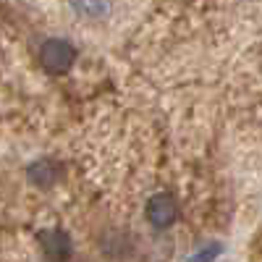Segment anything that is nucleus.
<instances>
[{"label": "nucleus", "instance_id": "1", "mask_svg": "<svg viewBox=\"0 0 262 262\" xmlns=\"http://www.w3.org/2000/svg\"><path fill=\"white\" fill-rule=\"evenodd\" d=\"M74 60H76V48L71 45L69 39L53 37V39L42 42V48H39V66L48 74H53V76L66 74L74 66Z\"/></svg>", "mask_w": 262, "mask_h": 262}, {"label": "nucleus", "instance_id": "2", "mask_svg": "<svg viewBox=\"0 0 262 262\" xmlns=\"http://www.w3.org/2000/svg\"><path fill=\"white\" fill-rule=\"evenodd\" d=\"M179 217V205L170 194H155L149 196L147 202V221L155 226V228H168L176 223Z\"/></svg>", "mask_w": 262, "mask_h": 262}, {"label": "nucleus", "instance_id": "3", "mask_svg": "<svg viewBox=\"0 0 262 262\" xmlns=\"http://www.w3.org/2000/svg\"><path fill=\"white\" fill-rule=\"evenodd\" d=\"M39 247H42V252H45L48 262H66L71 257V238L60 228L42 231L39 233Z\"/></svg>", "mask_w": 262, "mask_h": 262}, {"label": "nucleus", "instance_id": "4", "mask_svg": "<svg viewBox=\"0 0 262 262\" xmlns=\"http://www.w3.org/2000/svg\"><path fill=\"white\" fill-rule=\"evenodd\" d=\"M58 176H60V165H58L55 160H50V158H39V160H34V163L27 168L29 184L42 186V189L53 186V184L58 181Z\"/></svg>", "mask_w": 262, "mask_h": 262}, {"label": "nucleus", "instance_id": "5", "mask_svg": "<svg viewBox=\"0 0 262 262\" xmlns=\"http://www.w3.org/2000/svg\"><path fill=\"white\" fill-rule=\"evenodd\" d=\"M69 6L76 16L84 18H105L113 11V0H69Z\"/></svg>", "mask_w": 262, "mask_h": 262}, {"label": "nucleus", "instance_id": "6", "mask_svg": "<svg viewBox=\"0 0 262 262\" xmlns=\"http://www.w3.org/2000/svg\"><path fill=\"white\" fill-rule=\"evenodd\" d=\"M223 252V244L221 242H210L207 247H202L200 252H194L189 257V262H215V257Z\"/></svg>", "mask_w": 262, "mask_h": 262}]
</instances>
